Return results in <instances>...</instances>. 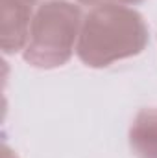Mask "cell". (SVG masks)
<instances>
[{
	"mask_svg": "<svg viewBox=\"0 0 157 158\" xmlns=\"http://www.w3.org/2000/svg\"><path fill=\"white\" fill-rule=\"evenodd\" d=\"M150 42L142 15L120 4L94 6L81 22L76 53L89 68H105L135 57Z\"/></svg>",
	"mask_w": 157,
	"mask_h": 158,
	"instance_id": "cell-1",
	"label": "cell"
},
{
	"mask_svg": "<svg viewBox=\"0 0 157 158\" xmlns=\"http://www.w3.org/2000/svg\"><path fill=\"white\" fill-rule=\"evenodd\" d=\"M129 147L137 158H157V109H142L129 127Z\"/></svg>",
	"mask_w": 157,
	"mask_h": 158,
	"instance_id": "cell-4",
	"label": "cell"
},
{
	"mask_svg": "<svg viewBox=\"0 0 157 158\" xmlns=\"http://www.w3.org/2000/svg\"><path fill=\"white\" fill-rule=\"evenodd\" d=\"M43 2L46 0H2L0 44L6 55L24 50L32 19Z\"/></svg>",
	"mask_w": 157,
	"mask_h": 158,
	"instance_id": "cell-3",
	"label": "cell"
},
{
	"mask_svg": "<svg viewBox=\"0 0 157 158\" xmlns=\"http://www.w3.org/2000/svg\"><path fill=\"white\" fill-rule=\"evenodd\" d=\"M81 9L69 0L43 2L30 24L22 57L28 64L52 70L67 64L78 44L81 30Z\"/></svg>",
	"mask_w": 157,
	"mask_h": 158,
	"instance_id": "cell-2",
	"label": "cell"
},
{
	"mask_svg": "<svg viewBox=\"0 0 157 158\" xmlns=\"http://www.w3.org/2000/svg\"><path fill=\"white\" fill-rule=\"evenodd\" d=\"M81 4H87V6H102V4H128V6H135V4H141L144 0H78Z\"/></svg>",
	"mask_w": 157,
	"mask_h": 158,
	"instance_id": "cell-5",
	"label": "cell"
}]
</instances>
